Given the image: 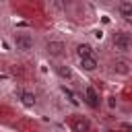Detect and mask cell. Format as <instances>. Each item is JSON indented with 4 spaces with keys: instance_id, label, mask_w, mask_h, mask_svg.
<instances>
[{
    "instance_id": "cell-11",
    "label": "cell",
    "mask_w": 132,
    "mask_h": 132,
    "mask_svg": "<svg viewBox=\"0 0 132 132\" xmlns=\"http://www.w3.org/2000/svg\"><path fill=\"white\" fill-rule=\"evenodd\" d=\"M60 91H62V95L66 97V101H68L72 107H80V105H82L80 95H78V93H74L70 87H66V82H62V85H60Z\"/></svg>"
},
{
    "instance_id": "cell-15",
    "label": "cell",
    "mask_w": 132,
    "mask_h": 132,
    "mask_svg": "<svg viewBox=\"0 0 132 132\" xmlns=\"http://www.w3.org/2000/svg\"><path fill=\"white\" fill-rule=\"evenodd\" d=\"M95 2H97L99 6H109V4L113 2V0H95Z\"/></svg>"
},
{
    "instance_id": "cell-8",
    "label": "cell",
    "mask_w": 132,
    "mask_h": 132,
    "mask_svg": "<svg viewBox=\"0 0 132 132\" xmlns=\"http://www.w3.org/2000/svg\"><path fill=\"white\" fill-rule=\"evenodd\" d=\"M76 62H78V70L85 72V74H95V72L99 70V66H101L97 54H89V56L76 58Z\"/></svg>"
},
{
    "instance_id": "cell-6",
    "label": "cell",
    "mask_w": 132,
    "mask_h": 132,
    "mask_svg": "<svg viewBox=\"0 0 132 132\" xmlns=\"http://www.w3.org/2000/svg\"><path fill=\"white\" fill-rule=\"evenodd\" d=\"M80 101H82V105H87L89 109H99V107L103 105V99H101L99 91H97L93 85H85V87H82Z\"/></svg>"
},
{
    "instance_id": "cell-13",
    "label": "cell",
    "mask_w": 132,
    "mask_h": 132,
    "mask_svg": "<svg viewBox=\"0 0 132 132\" xmlns=\"http://www.w3.org/2000/svg\"><path fill=\"white\" fill-rule=\"evenodd\" d=\"M105 105H107L109 109H116V107H118V97H116V95H107V97H105Z\"/></svg>"
},
{
    "instance_id": "cell-9",
    "label": "cell",
    "mask_w": 132,
    "mask_h": 132,
    "mask_svg": "<svg viewBox=\"0 0 132 132\" xmlns=\"http://www.w3.org/2000/svg\"><path fill=\"white\" fill-rule=\"evenodd\" d=\"M93 126L95 124L89 120V116L76 113V116H70V120H68V128L72 132H87V130H93Z\"/></svg>"
},
{
    "instance_id": "cell-4",
    "label": "cell",
    "mask_w": 132,
    "mask_h": 132,
    "mask_svg": "<svg viewBox=\"0 0 132 132\" xmlns=\"http://www.w3.org/2000/svg\"><path fill=\"white\" fill-rule=\"evenodd\" d=\"M109 72L116 76H130L132 74V60L126 54H116L109 60Z\"/></svg>"
},
{
    "instance_id": "cell-7",
    "label": "cell",
    "mask_w": 132,
    "mask_h": 132,
    "mask_svg": "<svg viewBox=\"0 0 132 132\" xmlns=\"http://www.w3.org/2000/svg\"><path fill=\"white\" fill-rule=\"evenodd\" d=\"M14 97H16V99H19V103H21L23 107H27V109L37 107V103H39L37 93H35V91H31V89H25V87H16V89H14Z\"/></svg>"
},
{
    "instance_id": "cell-1",
    "label": "cell",
    "mask_w": 132,
    "mask_h": 132,
    "mask_svg": "<svg viewBox=\"0 0 132 132\" xmlns=\"http://www.w3.org/2000/svg\"><path fill=\"white\" fill-rule=\"evenodd\" d=\"M10 41H12V50H16L19 54H31L37 47V41L31 31H14Z\"/></svg>"
},
{
    "instance_id": "cell-3",
    "label": "cell",
    "mask_w": 132,
    "mask_h": 132,
    "mask_svg": "<svg viewBox=\"0 0 132 132\" xmlns=\"http://www.w3.org/2000/svg\"><path fill=\"white\" fill-rule=\"evenodd\" d=\"M109 43H111V50H113L116 54H126V56L132 54V35L126 33V31H116V33H111Z\"/></svg>"
},
{
    "instance_id": "cell-14",
    "label": "cell",
    "mask_w": 132,
    "mask_h": 132,
    "mask_svg": "<svg viewBox=\"0 0 132 132\" xmlns=\"http://www.w3.org/2000/svg\"><path fill=\"white\" fill-rule=\"evenodd\" d=\"M116 128H122V130H132V122H118Z\"/></svg>"
},
{
    "instance_id": "cell-2",
    "label": "cell",
    "mask_w": 132,
    "mask_h": 132,
    "mask_svg": "<svg viewBox=\"0 0 132 132\" xmlns=\"http://www.w3.org/2000/svg\"><path fill=\"white\" fill-rule=\"evenodd\" d=\"M41 50H43V54H45L50 60H62V58H66L68 43H66L62 37H50V39L43 41Z\"/></svg>"
},
{
    "instance_id": "cell-5",
    "label": "cell",
    "mask_w": 132,
    "mask_h": 132,
    "mask_svg": "<svg viewBox=\"0 0 132 132\" xmlns=\"http://www.w3.org/2000/svg\"><path fill=\"white\" fill-rule=\"evenodd\" d=\"M52 72H54L56 78L62 80V82H74V80H76L74 66H70V64L64 62V60H54V64H52Z\"/></svg>"
},
{
    "instance_id": "cell-16",
    "label": "cell",
    "mask_w": 132,
    "mask_h": 132,
    "mask_svg": "<svg viewBox=\"0 0 132 132\" xmlns=\"http://www.w3.org/2000/svg\"><path fill=\"white\" fill-rule=\"evenodd\" d=\"M0 19H2V16H0Z\"/></svg>"
},
{
    "instance_id": "cell-12",
    "label": "cell",
    "mask_w": 132,
    "mask_h": 132,
    "mask_svg": "<svg viewBox=\"0 0 132 132\" xmlns=\"http://www.w3.org/2000/svg\"><path fill=\"white\" fill-rule=\"evenodd\" d=\"M72 52H74V58H82V56L95 54V47H93V43H89V41H78Z\"/></svg>"
},
{
    "instance_id": "cell-10",
    "label": "cell",
    "mask_w": 132,
    "mask_h": 132,
    "mask_svg": "<svg viewBox=\"0 0 132 132\" xmlns=\"http://www.w3.org/2000/svg\"><path fill=\"white\" fill-rule=\"evenodd\" d=\"M116 14L122 23L132 27V0H118L116 2Z\"/></svg>"
}]
</instances>
